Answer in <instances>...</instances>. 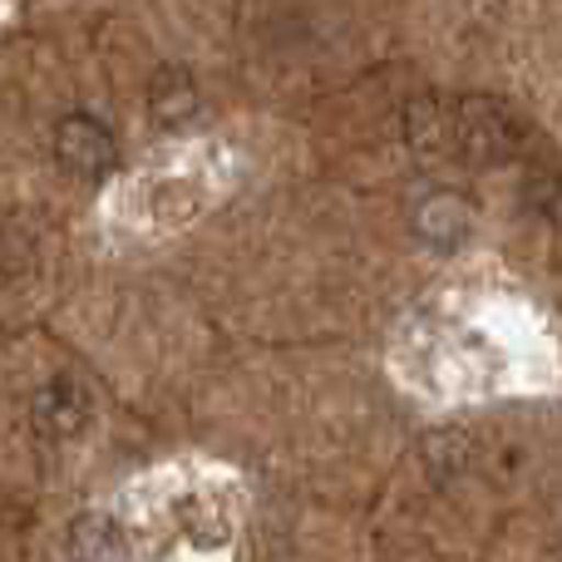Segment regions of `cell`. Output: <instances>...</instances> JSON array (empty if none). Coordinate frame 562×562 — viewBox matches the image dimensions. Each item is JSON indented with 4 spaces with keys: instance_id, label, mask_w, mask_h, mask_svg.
<instances>
[{
    "instance_id": "6da1fadb",
    "label": "cell",
    "mask_w": 562,
    "mask_h": 562,
    "mask_svg": "<svg viewBox=\"0 0 562 562\" xmlns=\"http://www.w3.org/2000/svg\"><path fill=\"white\" fill-rule=\"evenodd\" d=\"M445 134H454V148L474 164H498V158L518 154V119L498 99H464L454 109V119L445 124Z\"/></svg>"
},
{
    "instance_id": "7a4b0ae2",
    "label": "cell",
    "mask_w": 562,
    "mask_h": 562,
    "mask_svg": "<svg viewBox=\"0 0 562 562\" xmlns=\"http://www.w3.org/2000/svg\"><path fill=\"white\" fill-rule=\"evenodd\" d=\"M55 158L75 178H104L114 168V134L94 114H65L55 124Z\"/></svg>"
},
{
    "instance_id": "3957f363",
    "label": "cell",
    "mask_w": 562,
    "mask_h": 562,
    "mask_svg": "<svg viewBox=\"0 0 562 562\" xmlns=\"http://www.w3.org/2000/svg\"><path fill=\"white\" fill-rule=\"evenodd\" d=\"M89 419V395L75 385V380H49L35 395V425L45 435H79V425Z\"/></svg>"
},
{
    "instance_id": "277c9868",
    "label": "cell",
    "mask_w": 562,
    "mask_h": 562,
    "mask_svg": "<svg viewBox=\"0 0 562 562\" xmlns=\"http://www.w3.org/2000/svg\"><path fill=\"white\" fill-rule=\"evenodd\" d=\"M419 233L439 247L464 243L469 237V207L459 203V198H435V203H425V213H419Z\"/></svg>"
},
{
    "instance_id": "5b68a950",
    "label": "cell",
    "mask_w": 562,
    "mask_h": 562,
    "mask_svg": "<svg viewBox=\"0 0 562 562\" xmlns=\"http://www.w3.org/2000/svg\"><path fill=\"white\" fill-rule=\"evenodd\" d=\"M75 558L79 562H114L124 558V533L109 518H79L75 524Z\"/></svg>"
},
{
    "instance_id": "8992f818",
    "label": "cell",
    "mask_w": 562,
    "mask_h": 562,
    "mask_svg": "<svg viewBox=\"0 0 562 562\" xmlns=\"http://www.w3.org/2000/svg\"><path fill=\"white\" fill-rule=\"evenodd\" d=\"M154 114L164 119V124H178V119H188L193 114V104H198V94H193V79L188 75H178V69H164V75L154 79Z\"/></svg>"
},
{
    "instance_id": "52a82bcc",
    "label": "cell",
    "mask_w": 562,
    "mask_h": 562,
    "mask_svg": "<svg viewBox=\"0 0 562 562\" xmlns=\"http://www.w3.org/2000/svg\"><path fill=\"white\" fill-rule=\"evenodd\" d=\"M533 203H538V213H543V217H553V223H562V183H538Z\"/></svg>"
}]
</instances>
